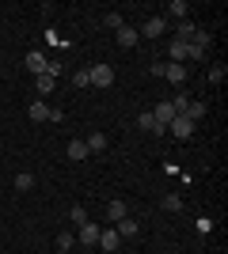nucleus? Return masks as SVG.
<instances>
[{
    "label": "nucleus",
    "mask_w": 228,
    "mask_h": 254,
    "mask_svg": "<svg viewBox=\"0 0 228 254\" xmlns=\"http://www.w3.org/2000/svg\"><path fill=\"white\" fill-rule=\"evenodd\" d=\"M152 76H167L175 87H183L186 76H190V68H186V64H171V61H156L152 64Z\"/></svg>",
    "instance_id": "nucleus-1"
},
{
    "label": "nucleus",
    "mask_w": 228,
    "mask_h": 254,
    "mask_svg": "<svg viewBox=\"0 0 228 254\" xmlns=\"http://www.w3.org/2000/svg\"><path fill=\"white\" fill-rule=\"evenodd\" d=\"M167 133H171V137H179V140H190V137L198 133V122H190L186 114H179L171 126H167Z\"/></svg>",
    "instance_id": "nucleus-2"
},
{
    "label": "nucleus",
    "mask_w": 228,
    "mask_h": 254,
    "mask_svg": "<svg viewBox=\"0 0 228 254\" xmlns=\"http://www.w3.org/2000/svg\"><path fill=\"white\" fill-rule=\"evenodd\" d=\"M87 80H91V87H110L114 84V68L110 64H95V68H87Z\"/></svg>",
    "instance_id": "nucleus-3"
},
{
    "label": "nucleus",
    "mask_w": 228,
    "mask_h": 254,
    "mask_svg": "<svg viewBox=\"0 0 228 254\" xmlns=\"http://www.w3.org/2000/svg\"><path fill=\"white\" fill-rule=\"evenodd\" d=\"M163 31H167V19H163V15H152V19L145 23V27H141L137 34H141V38H160Z\"/></svg>",
    "instance_id": "nucleus-4"
},
{
    "label": "nucleus",
    "mask_w": 228,
    "mask_h": 254,
    "mask_svg": "<svg viewBox=\"0 0 228 254\" xmlns=\"http://www.w3.org/2000/svg\"><path fill=\"white\" fill-rule=\"evenodd\" d=\"M114 42L130 50V46H137V42H141V34H137V27H130V23H126V27H118V31H114Z\"/></svg>",
    "instance_id": "nucleus-5"
},
{
    "label": "nucleus",
    "mask_w": 228,
    "mask_h": 254,
    "mask_svg": "<svg viewBox=\"0 0 228 254\" xmlns=\"http://www.w3.org/2000/svg\"><path fill=\"white\" fill-rule=\"evenodd\" d=\"M118 243H122V235L114 232V228H99V247H103L107 254H114V251H118Z\"/></svg>",
    "instance_id": "nucleus-6"
},
{
    "label": "nucleus",
    "mask_w": 228,
    "mask_h": 254,
    "mask_svg": "<svg viewBox=\"0 0 228 254\" xmlns=\"http://www.w3.org/2000/svg\"><path fill=\"white\" fill-rule=\"evenodd\" d=\"M167 57H171V64H186V61H190V46L179 38V42L167 46Z\"/></svg>",
    "instance_id": "nucleus-7"
},
{
    "label": "nucleus",
    "mask_w": 228,
    "mask_h": 254,
    "mask_svg": "<svg viewBox=\"0 0 228 254\" xmlns=\"http://www.w3.org/2000/svg\"><path fill=\"white\" fill-rule=\"evenodd\" d=\"M69 159H73V163H84V159L87 156H91V152H87V144H84V140H80V137H73V140H69Z\"/></svg>",
    "instance_id": "nucleus-8"
},
{
    "label": "nucleus",
    "mask_w": 228,
    "mask_h": 254,
    "mask_svg": "<svg viewBox=\"0 0 228 254\" xmlns=\"http://www.w3.org/2000/svg\"><path fill=\"white\" fill-rule=\"evenodd\" d=\"M76 239H80V243H87V247H95L99 243V224H80V235H76Z\"/></svg>",
    "instance_id": "nucleus-9"
},
{
    "label": "nucleus",
    "mask_w": 228,
    "mask_h": 254,
    "mask_svg": "<svg viewBox=\"0 0 228 254\" xmlns=\"http://www.w3.org/2000/svg\"><path fill=\"white\" fill-rule=\"evenodd\" d=\"M27 68H31L34 76H42L46 68H50V61H46V57H42L38 50H31V53H27Z\"/></svg>",
    "instance_id": "nucleus-10"
},
{
    "label": "nucleus",
    "mask_w": 228,
    "mask_h": 254,
    "mask_svg": "<svg viewBox=\"0 0 228 254\" xmlns=\"http://www.w3.org/2000/svg\"><path fill=\"white\" fill-rule=\"evenodd\" d=\"M152 118H156L160 126H171V122H175V118H179V114H175V106H171V103H160V106H156V110H152Z\"/></svg>",
    "instance_id": "nucleus-11"
},
{
    "label": "nucleus",
    "mask_w": 228,
    "mask_h": 254,
    "mask_svg": "<svg viewBox=\"0 0 228 254\" xmlns=\"http://www.w3.org/2000/svg\"><path fill=\"white\" fill-rule=\"evenodd\" d=\"M114 232H118L122 239H133V235H137V220H133V216H122V220L114 224Z\"/></svg>",
    "instance_id": "nucleus-12"
},
{
    "label": "nucleus",
    "mask_w": 228,
    "mask_h": 254,
    "mask_svg": "<svg viewBox=\"0 0 228 254\" xmlns=\"http://www.w3.org/2000/svg\"><path fill=\"white\" fill-rule=\"evenodd\" d=\"M206 110H209L206 103H198V99H190V103H186V110H183V114L190 118V122H198V118H206Z\"/></svg>",
    "instance_id": "nucleus-13"
},
{
    "label": "nucleus",
    "mask_w": 228,
    "mask_h": 254,
    "mask_svg": "<svg viewBox=\"0 0 228 254\" xmlns=\"http://www.w3.org/2000/svg\"><path fill=\"white\" fill-rule=\"evenodd\" d=\"M122 216H130V212H126V201H110V205H107V220L118 224Z\"/></svg>",
    "instance_id": "nucleus-14"
},
{
    "label": "nucleus",
    "mask_w": 228,
    "mask_h": 254,
    "mask_svg": "<svg viewBox=\"0 0 228 254\" xmlns=\"http://www.w3.org/2000/svg\"><path fill=\"white\" fill-rule=\"evenodd\" d=\"M84 144H87V152H103L107 148V133H87Z\"/></svg>",
    "instance_id": "nucleus-15"
},
{
    "label": "nucleus",
    "mask_w": 228,
    "mask_h": 254,
    "mask_svg": "<svg viewBox=\"0 0 228 254\" xmlns=\"http://www.w3.org/2000/svg\"><path fill=\"white\" fill-rule=\"evenodd\" d=\"M167 15H171V19H186V15H190L186 0H171V4H167Z\"/></svg>",
    "instance_id": "nucleus-16"
},
{
    "label": "nucleus",
    "mask_w": 228,
    "mask_h": 254,
    "mask_svg": "<svg viewBox=\"0 0 228 254\" xmlns=\"http://www.w3.org/2000/svg\"><path fill=\"white\" fill-rule=\"evenodd\" d=\"M27 114H31V122H50V106H46V103H31Z\"/></svg>",
    "instance_id": "nucleus-17"
},
{
    "label": "nucleus",
    "mask_w": 228,
    "mask_h": 254,
    "mask_svg": "<svg viewBox=\"0 0 228 254\" xmlns=\"http://www.w3.org/2000/svg\"><path fill=\"white\" fill-rule=\"evenodd\" d=\"M15 190H19V193L34 190V175H27V171H19V175H15Z\"/></svg>",
    "instance_id": "nucleus-18"
},
{
    "label": "nucleus",
    "mask_w": 228,
    "mask_h": 254,
    "mask_svg": "<svg viewBox=\"0 0 228 254\" xmlns=\"http://www.w3.org/2000/svg\"><path fill=\"white\" fill-rule=\"evenodd\" d=\"M34 80H38V95H50V91H54V87H57V80H54V76H34Z\"/></svg>",
    "instance_id": "nucleus-19"
},
{
    "label": "nucleus",
    "mask_w": 228,
    "mask_h": 254,
    "mask_svg": "<svg viewBox=\"0 0 228 254\" xmlns=\"http://www.w3.org/2000/svg\"><path fill=\"white\" fill-rule=\"evenodd\" d=\"M163 209H167V212H183V197H179V193H167V197H163Z\"/></svg>",
    "instance_id": "nucleus-20"
},
{
    "label": "nucleus",
    "mask_w": 228,
    "mask_h": 254,
    "mask_svg": "<svg viewBox=\"0 0 228 254\" xmlns=\"http://www.w3.org/2000/svg\"><path fill=\"white\" fill-rule=\"evenodd\" d=\"M103 23H107L110 31H118V27H126V19H122V11H107V15H103Z\"/></svg>",
    "instance_id": "nucleus-21"
},
{
    "label": "nucleus",
    "mask_w": 228,
    "mask_h": 254,
    "mask_svg": "<svg viewBox=\"0 0 228 254\" xmlns=\"http://www.w3.org/2000/svg\"><path fill=\"white\" fill-rule=\"evenodd\" d=\"M137 129H145V133H152V129H156V118H152V110H145V114L137 118Z\"/></svg>",
    "instance_id": "nucleus-22"
},
{
    "label": "nucleus",
    "mask_w": 228,
    "mask_h": 254,
    "mask_svg": "<svg viewBox=\"0 0 228 254\" xmlns=\"http://www.w3.org/2000/svg\"><path fill=\"white\" fill-rule=\"evenodd\" d=\"M69 220L73 224H87V209L84 205H73V209H69Z\"/></svg>",
    "instance_id": "nucleus-23"
},
{
    "label": "nucleus",
    "mask_w": 228,
    "mask_h": 254,
    "mask_svg": "<svg viewBox=\"0 0 228 254\" xmlns=\"http://www.w3.org/2000/svg\"><path fill=\"white\" fill-rule=\"evenodd\" d=\"M179 38H183V42L194 38V23H190V19H179Z\"/></svg>",
    "instance_id": "nucleus-24"
},
{
    "label": "nucleus",
    "mask_w": 228,
    "mask_h": 254,
    "mask_svg": "<svg viewBox=\"0 0 228 254\" xmlns=\"http://www.w3.org/2000/svg\"><path fill=\"white\" fill-rule=\"evenodd\" d=\"M73 243H76L73 232H61V235H57V251H73Z\"/></svg>",
    "instance_id": "nucleus-25"
},
{
    "label": "nucleus",
    "mask_w": 228,
    "mask_h": 254,
    "mask_svg": "<svg viewBox=\"0 0 228 254\" xmlns=\"http://www.w3.org/2000/svg\"><path fill=\"white\" fill-rule=\"evenodd\" d=\"M225 76H228V68H225V64H213V68H209V84H221Z\"/></svg>",
    "instance_id": "nucleus-26"
},
{
    "label": "nucleus",
    "mask_w": 228,
    "mask_h": 254,
    "mask_svg": "<svg viewBox=\"0 0 228 254\" xmlns=\"http://www.w3.org/2000/svg\"><path fill=\"white\" fill-rule=\"evenodd\" d=\"M186 103H190V95H186V91H179V95L171 99V106H175V114H183V110H186Z\"/></svg>",
    "instance_id": "nucleus-27"
},
{
    "label": "nucleus",
    "mask_w": 228,
    "mask_h": 254,
    "mask_svg": "<svg viewBox=\"0 0 228 254\" xmlns=\"http://www.w3.org/2000/svg\"><path fill=\"white\" fill-rule=\"evenodd\" d=\"M73 87H91V80H87V68H84V72H73Z\"/></svg>",
    "instance_id": "nucleus-28"
},
{
    "label": "nucleus",
    "mask_w": 228,
    "mask_h": 254,
    "mask_svg": "<svg viewBox=\"0 0 228 254\" xmlns=\"http://www.w3.org/2000/svg\"><path fill=\"white\" fill-rule=\"evenodd\" d=\"M57 254H69V251H57Z\"/></svg>",
    "instance_id": "nucleus-29"
}]
</instances>
